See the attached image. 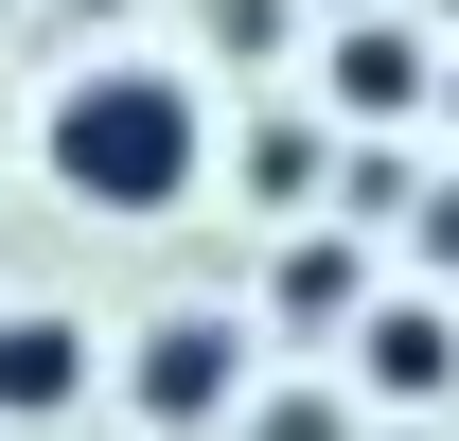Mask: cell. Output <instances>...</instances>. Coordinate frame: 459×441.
Wrapping results in <instances>:
<instances>
[{
	"mask_svg": "<svg viewBox=\"0 0 459 441\" xmlns=\"http://www.w3.org/2000/svg\"><path fill=\"white\" fill-rule=\"evenodd\" d=\"M36 177H54L71 212H107V229L195 212V195H212V71H177V54H89V71H54Z\"/></svg>",
	"mask_w": 459,
	"mask_h": 441,
	"instance_id": "obj_1",
	"label": "cell"
},
{
	"mask_svg": "<svg viewBox=\"0 0 459 441\" xmlns=\"http://www.w3.org/2000/svg\"><path fill=\"white\" fill-rule=\"evenodd\" d=\"M247 406H265V318H230V300L124 318V424L142 441H230Z\"/></svg>",
	"mask_w": 459,
	"mask_h": 441,
	"instance_id": "obj_2",
	"label": "cell"
},
{
	"mask_svg": "<svg viewBox=\"0 0 459 441\" xmlns=\"http://www.w3.org/2000/svg\"><path fill=\"white\" fill-rule=\"evenodd\" d=\"M442 36L424 18H389V0H336L318 18V54H300V89L336 107V142H406V124H442Z\"/></svg>",
	"mask_w": 459,
	"mask_h": 441,
	"instance_id": "obj_3",
	"label": "cell"
},
{
	"mask_svg": "<svg viewBox=\"0 0 459 441\" xmlns=\"http://www.w3.org/2000/svg\"><path fill=\"white\" fill-rule=\"evenodd\" d=\"M89 388H124V335H89L71 300H0V441L89 424Z\"/></svg>",
	"mask_w": 459,
	"mask_h": 441,
	"instance_id": "obj_4",
	"label": "cell"
},
{
	"mask_svg": "<svg viewBox=\"0 0 459 441\" xmlns=\"http://www.w3.org/2000/svg\"><path fill=\"white\" fill-rule=\"evenodd\" d=\"M353 388H371V406H459V300L389 282V300L353 318Z\"/></svg>",
	"mask_w": 459,
	"mask_h": 441,
	"instance_id": "obj_5",
	"label": "cell"
},
{
	"mask_svg": "<svg viewBox=\"0 0 459 441\" xmlns=\"http://www.w3.org/2000/svg\"><path fill=\"white\" fill-rule=\"evenodd\" d=\"M353 247H371V212H336V229H300V247H283V282H265V300H283V318H371L389 282L353 265Z\"/></svg>",
	"mask_w": 459,
	"mask_h": 441,
	"instance_id": "obj_6",
	"label": "cell"
},
{
	"mask_svg": "<svg viewBox=\"0 0 459 441\" xmlns=\"http://www.w3.org/2000/svg\"><path fill=\"white\" fill-rule=\"evenodd\" d=\"M195 54H230V71H283V54H318V0H195Z\"/></svg>",
	"mask_w": 459,
	"mask_h": 441,
	"instance_id": "obj_7",
	"label": "cell"
},
{
	"mask_svg": "<svg viewBox=\"0 0 459 441\" xmlns=\"http://www.w3.org/2000/svg\"><path fill=\"white\" fill-rule=\"evenodd\" d=\"M353 406H371V388H283V371H265V406H247V424H230V441H353Z\"/></svg>",
	"mask_w": 459,
	"mask_h": 441,
	"instance_id": "obj_8",
	"label": "cell"
},
{
	"mask_svg": "<svg viewBox=\"0 0 459 441\" xmlns=\"http://www.w3.org/2000/svg\"><path fill=\"white\" fill-rule=\"evenodd\" d=\"M442 142H459V71H442Z\"/></svg>",
	"mask_w": 459,
	"mask_h": 441,
	"instance_id": "obj_9",
	"label": "cell"
}]
</instances>
